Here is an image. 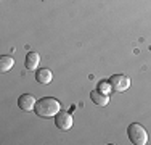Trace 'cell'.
Segmentation results:
<instances>
[{
    "label": "cell",
    "mask_w": 151,
    "mask_h": 145,
    "mask_svg": "<svg viewBox=\"0 0 151 145\" xmlns=\"http://www.w3.org/2000/svg\"><path fill=\"white\" fill-rule=\"evenodd\" d=\"M34 111L40 118H53L61 111V103L53 97H44V99L37 100Z\"/></svg>",
    "instance_id": "cell-1"
},
{
    "label": "cell",
    "mask_w": 151,
    "mask_h": 145,
    "mask_svg": "<svg viewBox=\"0 0 151 145\" xmlns=\"http://www.w3.org/2000/svg\"><path fill=\"white\" fill-rule=\"evenodd\" d=\"M127 136L134 145H145L148 144V134H146L145 128L138 123H132L127 129Z\"/></svg>",
    "instance_id": "cell-2"
},
{
    "label": "cell",
    "mask_w": 151,
    "mask_h": 145,
    "mask_svg": "<svg viewBox=\"0 0 151 145\" xmlns=\"http://www.w3.org/2000/svg\"><path fill=\"white\" fill-rule=\"evenodd\" d=\"M109 82H111L113 90H116V92H125V90L130 87V79L125 74H114L113 78L109 79Z\"/></svg>",
    "instance_id": "cell-3"
},
{
    "label": "cell",
    "mask_w": 151,
    "mask_h": 145,
    "mask_svg": "<svg viewBox=\"0 0 151 145\" xmlns=\"http://www.w3.org/2000/svg\"><path fill=\"white\" fill-rule=\"evenodd\" d=\"M55 124H56V128L61 129V130H69L74 124V119H73V116H71V113H68V111H60V113L55 116Z\"/></svg>",
    "instance_id": "cell-4"
},
{
    "label": "cell",
    "mask_w": 151,
    "mask_h": 145,
    "mask_svg": "<svg viewBox=\"0 0 151 145\" xmlns=\"http://www.w3.org/2000/svg\"><path fill=\"white\" fill-rule=\"evenodd\" d=\"M35 103H37V100H35L31 94H23V95L18 99V107L23 111H34Z\"/></svg>",
    "instance_id": "cell-5"
},
{
    "label": "cell",
    "mask_w": 151,
    "mask_h": 145,
    "mask_svg": "<svg viewBox=\"0 0 151 145\" xmlns=\"http://www.w3.org/2000/svg\"><path fill=\"white\" fill-rule=\"evenodd\" d=\"M39 63H40V55L37 52H29L26 55V60H24V66L29 71H35L39 68Z\"/></svg>",
    "instance_id": "cell-6"
},
{
    "label": "cell",
    "mask_w": 151,
    "mask_h": 145,
    "mask_svg": "<svg viewBox=\"0 0 151 145\" xmlns=\"http://www.w3.org/2000/svg\"><path fill=\"white\" fill-rule=\"evenodd\" d=\"M53 79V74L48 68H40V70L35 71V81L39 84H50Z\"/></svg>",
    "instance_id": "cell-7"
},
{
    "label": "cell",
    "mask_w": 151,
    "mask_h": 145,
    "mask_svg": "<svg viewBox=\"0 0 151 145\" xmlns=\"http://www.w3.org/2000/svg\"><path fill=\"white\" fill-rule=\"evenodd\" d=\"M90 99L95 105H98V107H106L108 103H109V97L106 95V94L100 92V90H92L90 92Z\"/></svg>",
    "instance_id": "cell-8"
},
{
    "label": "cell",
    "mask_w": 151,
    "mask_h": 145,
    "mask_svg": "<svg viewBox=\"0 0 151 145\" xmlns=\"http://www.w3.org/2000/svg\"><path fill=\"white\" fill-rule=\"evenodd\" d=\"M13 65H15V60H13L12 57H8V55L0 57V71H2V72L10 71L13 68Z\"/></svg>",
    "instance_id": "cell-9"
},
{
    "label": "cell",
    "mask_w": 151,
    "mask_h": 145,
    "mask_svg": "<svg viewBox=\"0 0 151 145\" xmlns=\"http://www.w3.org/2000/svg\"><path fill=\"white\" fill-rule=\"evenodd\" d=\"M98 90H100V92H103V94H106V95H108V94H109L111 92V90H113V87H111V82L109 81H103V82H100V84H98Z\"/></svg>",
    "instance_id": "cell-10"
}]
</instances>
